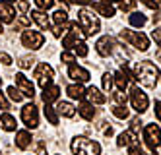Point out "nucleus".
Returning a JSON list of instances; mask_svg holds the SVG:
<instances>
[{
  "instance_id": "nucleus-1",
  "label": "nucleus",
  "mask_w": 161,
  "mask_h": 155,
  "mask_svg": "<svg viewBox=\"0 0 161 155\" xmlns=\"http://www.w3.org/2000/svg\"><path fill=\"white\" fill-rule=\"evenodd\" d=\"M159 78H161V74H159L157 66L153 62H149V60L138 62L136 68H134V80L140 83V86L147 87V89H155Z\"/></svg>"
},
{
  "instance_id": "nucleus-2",
  "label": "nucleus",
  "mask_w": 161,
  "mask_h": 155,
  "mask_svg": "<svg viewBox=\"0 0 161 155\" xmlns=\"http://www.w3.org/2000/svg\"><path fill=\"white\" fill-rule=\"evenodd\" d=\"M78 21H80V27L86 33V37H93L95 33H99L101 29V23H99V18L89 10H82L78 14Z\"/></svg>"
},
{
  "instance_id": "nucleus-3",
  "label": "nucleus",
  "mask_w": 161,
  "mask_h": 155,
  "mask_svg": "<svg viewBox=\"0 0 161 155\" xmlns=\"http://www.w3.org/2000/svg\"><path fill=\"white\" fill-rule=\"evenodd\" d=\"M72 153L74 155H99L101 153V146L93 140H87L84 136H78L72 140Z\"/></svg>"
},
{
  "instance_id": "nucleus-4",
  "label": "nucleus",
  "mask_w": 161,
  "mask_h": 155,
  "mask_svg": "<svg viewBox=\"0 0 161 155\" xmlns=\"http://www.w3.org/2000/svg\"><path fill=\"white\" fill-rule=\"evenodd\" d=\"M119 37L126 43H130L132 47H136V49H140V51H147L149 49V39L146 37L144 33L140 31H132V29H122L119 33Z\"/></svg>"
},
{
  "instance_id": "nucleus-5",
  "label": "nucleus",
  "mask_w": 161,
  "mask_h": 155,
  "mask_svg": "<svg viewBox=\"0 0 161 155\" xmlns=\"http://www.w3.org/2000/svg\"><path fill=\"white\" fill-rule=\"evenodd\" d=\"M130 103H132V107H134V111L136 113H146L147 111V95L140 89V87H132L130 89Z\"/></svg>"
},
{
  "instance_id": "nucleus-6",
  "label": "nucleus",
  "mask_w": 161,
  "mask_h": 155,
  "mask_svg": "<svg viewBox=\"0 0 161 155\" xmlns=\"http://www.w3.org/2000/svg\"><path fill=\"white\" fill-rule=\"evenodd\" d=\"M21 43H24V47H27V49L37 51V49H41V47H43L45 37H43L39 31H31V29H27V31L21 33Z\"/></svg>"
},
{
  "instance_id": "nucleus-7",
  "label": "nucleus",
  "mask_w": 161,
  "mask_h": 155,
  "mask_svg": "<svg viewBox=\"0 0 161 155\" xmlns=\"http://www.w3.org/2000/svg\"><path fill=\"white\" fill-rule=\"evenodd\" d=\"M144 138H146V144H147V149L149 151H155V147L159 146L161 141V130L157 124H147L144 128Z\"/></svg>"
},
{
  "instance_id": "nucleus-8",
  "label": "nucleus",
  "mask_w": 161,
  "mask_h": 155,
  "mask_svg": "<svg viewBox=\"0 0 161 155\" xmlns=\"http://www.w3.org/2000/svg\"><path fill=\"white\" fill-rule=\"evenodd\" d=\"M53 76H54V72H53V68H51L47 62H41V64L35 68V78H37V83H39L43 89L51 86Z\"/></svg>"
},
{
  "instance_id": "nucleus-9",
  "label": "nucleus",
  "mask_w": 161,
  "mask_h": 155,
  "mask_svg": "<svg viewBox=\"0 0 161 155\" xmlns=\"http://www.w3.org/2000/svg\"><path fill=\"white\" fill-rule=\"evenodd\" d=\"M95 51L101 56H111V54H114V51H117V43H114V39L111 35H103V37L95 43Z\"/></svg>"
},
{
  "instance_id": "nucleus-10",
  "label": "nucleus",
  "mask_w": 161,
  "mask_h": 155,
  "mask_svg": "<svg viewBox=\"0 0 161 155\" xmlns=\"http://www.w3.org/2000/svg\"><path fill=\"white\" fill-rule=\"evenodd\" d=\"M21 120L27 128H37L39 126V114H37V107L35 105H25L21 109Z\"/></svg>"
},
{
  "instance_id": "nucleus-11",
  "label": "nucleus",
  "mask_w": 161,
  "mask_h": 155,
  "mask_svg": "<svg viewBox=\"0 0 161 155\" xmlns=\"http://www.w3.org/2000/svg\"><path fill=\"white\" fill-rule=\"evenodd\" d=\"M84 37H86V33H82V27H80L78 23H74V25H72V31L62 39V47H64L66 51H68V49H74V45H76L78 41H82Z\"/></svg>"
},
{
  "instance_id": "nucleus-12",
  "label": "nucleus",
  "mask_w": 161,
  "mask_h": 155,
  "mask_svg": "<svg viewBox=\"0 0 161 155\" xmlns=\"http://www.w3.org/2000/svg\"><path fill=\"white\" fill-rule=\"evenodd\" d=\"M16 86L21 89V95H24V97L33 99V95H35V87H33V83L24 74H16Z\"/></svg>"
},
{
  "instance_id": "nucleus-13",
  "label": "nucleus",
  "mask_w": 161,
  "mask_h": 155,
  "mask_svg": "<svg viewBox=\"0 0 161 155\" xmlns=\"http://www.w3.org/2000/svg\"><path fill=\"white\" fill-rule=\"evenodd\" d=\"M68 76H70L72 80H76V81H87L91 76H89V72L86 68H82V66H76V64H70V68H68Z\"/></svg>"
},
{
  "instance_id": "nucleus-14",
  "label": "nucleus",
  "mask_w": 161,
  "mask_h": 155,
  "mask_svg": "<svg viewBox=\"0 0 161 155\" xmlns=\"http://www.w3.org/2000/svg\"><path fill=\"white\" fill-rule=\"evenodd\" d=\"M31 19L35 21L41 29H45V31H49V29H51V19L47 18L45 10H33V12H31Z\"/></svg>"
},
{
  "instance_id": "nucleus-15",
  "label": "nucleus",
  "mask_w": 161,
  "mask_h": 155,
  "mask_svg": "<svg viewBox=\"0 0 161 155\" xmlns=\"http://www.w3.org/2000/svg\"><path fill=\"white\" fill-rule=\"evenodd\" d=\"M14 16H16V10H14L12 4L0 2V21L10 23V21H14Z\"/></svg>"
},
{
  "instance_id": "nucleus-16",
  "label": "nucleus",
  "mask_w": 161,
  "mask_h": 155,
  "mask_svg": "<svg viewBox=\"0 0 161 155\" xmlns=\"http://www.w3.org/2000/svg\"><path fill=\"white\" fill-rule=\"evenodd\" d=\"M86 99H87L91 105H103V103L107 101V97H105V95H103L97 87H89V89L86 91Z\"/></svg>"
},
{
  "instance_id": "nucleus-17",
  "label": "nucleus",
  "mask_w": 161,
  "mask_h": 155,
  "mask_svg": "<svg viewBox=\"0 0 161 155\" xmlns=\"http://www.w3.org/2000/svg\"><path fill=\"white\" fill-rule=\"evenodd\" d=\"M58 95H60V89L58 87H56V86H49V87L43 89V101L47 103V105H51L53 101L58 99Z\"/></svg>"
},
{
  "instance_id": "nucleus-18",
  "label": "nucleus",
  "mask_w": 161,
  "mask_h": 155,
  "mask_svg": "<svg viewBox=\"0 0 161 155\" xmlns=\"http://www.w3.org/2000/svg\"><path fill=\"white\" fill-rule=\"evenodd\" d=\"M0 126H2L6 132H14L18 124H16V118H14L12 114L4 113V114H0Z\"/></svg>"
},
{
  "instance_id": "nucleus-19",
  "label": "nucleus",
  "mask_w": 161,
  "mask_h": 155,
  "mask_svg": "<svg viewBox=\"0 0 161 155\" xmlns=\"http://www.w3.org/2000/svg\"><path fill=\"white\" fill-rule=\"evenodd\" d=\"M29 144H31V134L27 132V130H19V132L16 134V146L19 149H25Z\"/></svg>"
},
{
  "instance_id": "nucleus-20",
  "label": "nucleus",
  "mask_w": 161,
  "mask_h": 155,
  "mask_svg": "<svg viewBox=\"0 0 161 155\" xmlns=\"http://www.w3.org/2000/svg\"><path fill=\"white\" fill-rule=\"evenodd\" d=\"M128 21H130L132 27H144L147 23V18L142 14V12H132V14L128 16Z\"/></svg>"
},
{
  "instance_id": "nucleus-21",
  "label": "nucleus",
  "mask_w": 161,
  "mask_h": 155,
  "mask_svg": "<svg viewBox=\"0 0 161 155\" xmlns=\"http://www.w3.org/2000/svg\"><path fill=\"white\" fill-rule=\"evenodd\" d=\"M93 10L99 12V14L105 16V18H113V16H114V8H113L111 4H107V2H95V4H93Z\"/></svg>"
},
{
  "instance_id": "nucleus-22",
  "label": "nucleus",
  "mask_w": 161,
  "mask_h": 155,
  "mask_svg": "<svg viewBox=\"0 0 161 155\" xmlns=\"http://www.w3.org/2000/svg\"><path fill=\"white\" fill-rule=\"evenodd\" d=\"M78 113H80L82 118H86V120H93V116H95V109H93L91 103H82L80 109H78Z\"/></svg>"
},
{
  "instance_id": "nucleus-23",
  "label": "nucleus",
  "mask_w": 161,
  "mask_h": 155,
  "mask_svg": "<svg viewBox=\"0 0 161 155\" xmlns=\"http://www.w3.org/2000/svg\"><path fill=\"white\" fill-rule=\"evenodd\" d=\"M56 111H58V114H62L66 118H72L76 114V109H74L70 103H66V101H60L58 105H56Z\"/></svg>"
},
{
  "instance_id": "nucleus-24",
  "label": "nucleus",
  "mask_w": 161,
  "mask_h": 155,
  "mask_svg": "<svg viewBox=\"0 0 161 155\" xmlns=\"http://www.w3.org/2000/svg\"><path fill=\"white\" fill-rule=\"evenodd\" d=\"M128 76H126L124 72H122V70H120V72H117V74H114L113 76V81L114 83H117V87H119V91H124L126 87H128Z\"/></svg>"
},
{
  "instance_id": "nucleus-25",
  "label": "nucleus",
  "mask_w": 161,
  "mask_h": 155,
  "mask_svg": "<svg viewBox=\"0 0 161 155\" xmlns=\"http://www.w3.org/2000/svg\"><path fill=\"white\" fill-rule=\"evenodd\" d=\"M66 93L70 95L72 99H84L86 97V89L80 86V83H78V86H76V83H74V86H68L66 87Z\"/></svg>"
},
{
  "instance_id": "nucleus-26",
  "label": "nucleus",
  "mask_w": 161,
  "mask_h": 155,
  "mask_svg": "<svg viewBox=\"0 0 161 155\" xmlns=\"http://www.w3.org/2000/svg\"><path fill=\"white\" fill-rule=\"evenodd\" d=\"M136 138L130 134V132H122V134H119V140H117V144L120 146V147H124V146H134L136 144Z\"/></svg>"
},
{
  "instance_id": "nucleus-27",
  "label": "nucleus",
  "mask_w": 161,
  "mask_h": 155,
  "mask_svg": "<svg viewBox=\"0 0 161 155\" xmlns=\"http://www.w3.org/2000/svg\"><path fill=\"white\" fill-rule=\"evenodd\" d=\"M111 113L117 116V118H120V120L128 118V109H126V105H114L113 109H111Z\"/></svg>"
},
{
  "instance_id": "nucleus-28",
  "label": "nucleus",
  "mask_w": 161,
  "mask_h": 155,
  "mask_svg": "<svg viewBox=\"0 0 161 155\" xmlns=\"http://www.w3.org/2000/svg\"><path fill=\"white\" fill-rule=\"evenodd\" d=\"M53 19L56 25H62V23H68V14H66V10L60 8V10H56L54 14H53Z\"/></svg>"
},
{
  "instance_id": "nucleus-29",
  "label": "nucleus",
  "mask_w": 161,
  "mask_h": 155,
  "mask_svg": "<svg viewBox=\"0 0 161 155\" xmlns=\"http://www.w3.org/2000/svg\"><path fill=\"white\" fill-rule=\"evenodd\" d=\"M35 62H37V60H35V56L27 54V56H21L18 64H19V68H21V70H29V68H31L33 64H35Z\"/></svg>"
},
{
  "instance_id": "nucleus-30",
  "label": "nucleus",
  "mask_w": 161,
  "mask_h": 155,
  "mask_svg": "<svg viewBox=\"0 0 161 155\" xmlns=\"http://www.w3.org/2000/svg\"><path fill=\"white\" fill-rule=\"evenodd\" d=\"M45 116L49 118V122H51V124H58V114H56L54 109H53L51 105H47V103H45Z\"/></svg>"
},
{
  "instance_id": "nucleus-31",
  "label": "nucleus",
  "mask_w": 161,
  "mask_h": 155,
  "mask_svg": "<svg viewBox=\"0 0 161 155\" xmlns=\"http://www.w3.org/2000/svg\"><path fill=\"white\" fill-rule=\"evenodd\" d=\"M117 6L122 12H130V10L136 8V0H117Z\"/></svg>"
},
{
  "instance_id": "nucleus-32",
  "label": "nucleus",
  "mask_w": 161,
  "mask_h": 155,
  "mask_svg": "<svg viewBox=\"0 0 161 155\" xmlns=\"http://www.w3.org/2000/svg\"><path fill=\"white\" fill-rule=\"evenodd\" d=\"M6 93H8V97L12 99L14 103H19L21 99H24V95H21V93H19V91H18V89H16L14 86H10V87L6 89Z\"/></svg>"
},
{
  "instance_id": "nucleus-33",
  "label": "nucleus",
  "mask_w": 161,
  "mask_h": 155,
  "mask_svg": "<svg viewBox=\"0 0 161 155\" xmlns=\"http://www.w3.org/2000/svg\"><path fill=\"white\" fill-rule=\"evenodd\" d=\"M74 51H76L78 56H82V58H84V56H87V45H86L84 41H78V43L74 45Z\"/></svg>"
},
{
  "instance_id": "nucleus-34",
  "label": "nucleus",
  "mask_w": 161,
  "mask_h": 155,
  "mask_svg": "<svg viewBox=\"0 0 161 155\" xmlns=\"http://www.w3.org/2000/svg\"><path fill=\"white\" fill-rule=\"evenodd\" d=\"M35 6L39 8V10H51L53 6H54V0H35Z\"/></svg>"
},
{
  "instance_id": "nucleus-35",
  "label": "nucleus",
  "mask_w": 161,
  "mask_h": 155,
  "mask_svg": "<svg viewBox=\"0 0 161 155\" xmlns=\"http://www.w3.org/2000/svg\"><path fill=\"white\" fill-rule=\"evenodd\" d=\"M111 87H113V76L107 72V74H103V91H111Z\"/></svg>"
},
{
  "instance_id": "nucleus-36",
  "label": "nucleus",
  "mask_w": 161,
  "mask_h": 155,
  "mask_svg": "<svg viewBox=\"0 0 161 155\" xmlns=\"http://www.w3.org/2000/svg\"><path fill=\"white\" fill-rule=\"evenodd\" d=\"M62 62H66L68 66L74 64V54H72V53H68V51H64V53H62Z\"/></svg>"
},
{
  "instance_id": "nucleus-37",
  "label": "nucleus",
  "mask_w": 161,
  "mask_h": 155,
  "mask_svg": "<svg viewBox=\"0 0 161 155\" xmlns=\"http://www.w3.org/2000/svg\"><path fill=\"white\" fill-rule=\"evenodd\" d=\"M0 109L2 111H8L10 109V103H8V99H6V95L0 91Z\"/></svg>"
},
{
  "instance_id": "nucleus-38",
  "label": "nucleus",
  "mask_w": 161,
  "mask_h": 155,
  "mask_svg": "<svg viewBox=\"0 0 161 155\" xmlns=\"http://www.w3.org/2000/svg\"><path fill=\"white\" fill-rule=\"evenodd\" d=\"M114 101H117L119 105H126V95H124V91H117V93H114Z\"/></svg>"
},
{
  "instance_id": "nucleus-39",
  "label": "nucleus",
  "mask_w": 161,
  "mask_h": 155,
  "mask_svg": "<svg viewBox=\"0 0 161 155\" xmlns=\"http://www.w3.org/2000/svg\"><path fill=\"white\" fill-rule=\"evenodd\" d=\"M18 8H19L21 14H25V12L29 10V2H27V0H18Z\"/></svg>"
},
{
  "instance_id": "nucleus-40",
  "label": "nucleus",
  "mask_w": 161,
  "mask_h": 155,
  "mask_svg": "<svg viewBox=\"0 0 161 155\" xmlns=\"http://www.w3.org/2000/svg\"><path fill=\"white\" fill-rule=\"evenodd\" d=\"M18 25H19V27H27V25H31V19H29L27 16H19Z\"/></svg>"
},
{
  "instance_id": "nucleus-41",
  "label": "nucleus",
  "mask_w": 161,
  "mask_h": 155,
  "mask_svg": "<svg viewBox=\"0 0 161 155\" xmlns=\"http://www.w3.org/2000/svg\"><path fill=\"white\" fill-rule=\"evenodd\" d=\"M152 37H153V41L161 47V27H157V29H153V31H152Z\"/></svg>"
},
{
  "instance_id": "nucleus-42",
  "label": "nucleus",
  "mask_w": 161,
  "mask_h": 155,
  "mask_svg": "<svg viewBox=\"0 0 161 155\" xmlns=\"http://www.w3.org/2000/svg\"><path fill=\"white\" fill-rule=\"evenodd\" d=\"M128 155H144V153L138 147V144H134V146H128Z\"/></svg>"
},
{
  "instance_id": "nucleus-43",
  "label": "nucleus",
  "mask_w": 161,
  "mask_h": 155,
  "mask_svg": "<svg viewBox=\"0 0 161 155\" xmlns=\"http://www.w3.org/2000/svg\"><path fill=\"white\" fill-rule=\"evenodd\" d=\"M70 4H78V6H93L91 0H68Z\"/></svg>"
},
{
  "instance_id": "nucleus-44",
  "label": "nucleus",
  "mask_w": 161,
  "mask_h": 155,
  "mask_svg": "<svg viewBox=\"0 0 161 155\" xmlns=\"http://www.w3.org/2000/svg\"><path fill=\"white\" fill-rule=\"evenodd\" d=\"M99 128L103 130V134H105V136H113V128H111V126H107V122H101V124H99Z\"/></svg>"
},
{
  "instance_id": "nucleus-45",
  "label": "nucleus",
  "mask_w": 161,
  "mask_h": 155,
  "mask_svg": "<svg viewBox=\"0 0 161 155\" xmlns=\"http://www.w3.org/2000/svg\"><path fill=\"white\" fill-rule=\"evenodd\" d=\"M0 62L10 66V64H12V58H10V54H6V53H0Z\"/></svg>"
},
{
  "instance_id": "nucleus-46",
  "label": "nucleus",
  "mask_w": 161,
  "mask_h": 155,
  "mask_svg": "<svg viewBox=\"0 0 161 155\" xmlns=\"http://www.w3.org/2000/svg\"><path fill=\"white\" fill-rule=\"evenodd\" d=\"M142 2H144L147 8H152V10H157V6H159V4L155 2V0H142Z\"/></svg>"
},
{
  "instance_id": "nucleus-47",
  "label": "nucleus",
  "mask_w": 161,
  "mask_h": 155,
  "mask_svg": "<svg viewBox=\"0 0 161 155\" xmlns=\"http://www.w3.org/2000/svg\"><path fill=\"white\" fill-rule=\"evenodd\" d=\"M155 116H157V120L161 122V101H155Z\"/></svg>"
},
{
  "instance_id": "nucleus-48",
  "label": "nucleus",
  "mask_w": 161,
  "mask_h": 155,
  "mask_svg": "<svg viewBox=\"0 0 161 155\" xmlns=\"http://www.w3.org/2000/svg\"><path fill=\"white\" fill-rule=\"evenodd\" d=\"M37 155H47V151H45V146H43V144H37Z\"/></svg>"
},
{
  "instance_id": "nucleus-49",
  "label": "nucleus",
  "mask_w": 161,
  "mask_h": 155,
  "mask_svg": "<svg viewBox=\"0 0 161 155\" xmlns=\"http://www.w3.org/2000/svg\"><path fill=\"white\" fill-rule=\"evenodd\" d=\"M0 2H8V4H12V2H14V0H0Z\"/></svg>"
},
{
  "instance_id": "nucleus-50",
  "label": "nucleus",
  "mask_w": 161,
  "mask_h": 155,
  "mask_svg": "<svg viewBox=\"0 0 161 155\" xmlns=\"http://www.w3.org/2000/svg\"><path fill=\"white\" fill-rule=\"evenodd\" d=\"M58 2H64V4H70V2H68V0H58Z\"/></svg>"
},
{
  "instance_id": "nucleus-51",
  "label": "nucleus",
  "mask_w": 161,
  "mask_h": 155,
  "mask_svg": "<svg viewBox=\"0 0 161 155\" xmlns=\"http://www.w3.org/2000/svg\"><path fill=\"white\" fill-rule=\"evenodd\" d=\"M2 31H4V29H2V23H0V35H2Z\"/></svg>"
},
{
  "instance_id": "nucleus-52",
  "label": "nucleus",
  "mask_w": 161,
  "mask_h": 155,
  "mask_svg": "<svg viewBox=\"0 0 161 155\" xmlns=\"http://www.w3.org/2000/svg\"><path fill=\"white\" fill-rule=\"evenodd\" d=\"M155 2H157V4H159V6H161V0H155Z\"/></svg>"
},
{
  "instance_id": "nucleus-53",
  "label": "nucleus",
  "mask_w": 161,
  "mask_h": 155,
  "mask_svg": "<svg viewBox=\"0 0 161 155\" xmlns=\"http://www.w3.org/2000/svg\"><path fill=\"white\" fill-rule=\"evenodd\" d=\"M157 56H159V60H161V51H159V54H157Z\"/></svg>"
},
{
  "instance_id": "nucleus-54",
  "label": "nucleus",
  "mask_w": 161,
  "mask_h": 155,
  "mask_svg": "<svg viewBox=\"0 0 161 155\" xmlns=\"http://www.w3.org/2000/svg\"><path fill=\"white\" fill-rule=\"evenodd\" d=\"M105 2H111V0H105Z\"/></svg>"
},
{
  "instance_id": "nucleus-55",
  "label": "nucleus",
  "mask_w": 161,
  "mask_h": 155,
  "mask_svg": "<svg viewBox=\"0 0 161 155\" xmlns=\"http://www.w3.org/2000/svg\"><path fill=\"white\" fill-rule=\"evenodd\" d=\"M159 147H161V141H159Z\"/></svg>"
},
{
  "instance_id": "nucleus-56",
  "label": "nucleus",
  "mask_w": 161,
  "mask_h": 155,
  "mask_svg": "<svg viewBox=\"0 0 161 155\" xmlns=\"http://www.w3.org/2000/svg\"><path fill=\"white\" fill-rule=\"evenodd\" d=\"M0 81H2V78H0Z\"/></svg>"
},
{
  "instance_id": "nucleus-57",
  "label": "nucleus",
  "mask_w": 161,
  "mask_h": 155,
  "mask_svg": "<svg viewBox=\"0 0 161 155\" xmlns=\"http://www.w3.org/2000/svg\"><path fill=\"white\" fill-rule=\"evenodd\" d=\"M0 155H2V153H0Z\"/></svg>"
}]
</instances>
